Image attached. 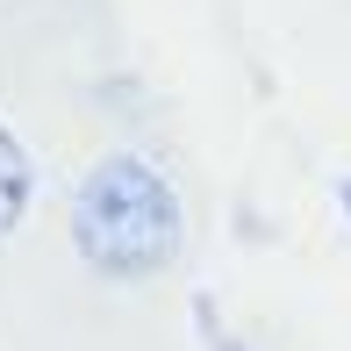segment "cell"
<instances>
[{
  "mask_svg": "<svg viewBox=\"0 0 351 351\" xmlns=\"http://www.w3.org/2000/svg\"><path fill=\"white\" fill-rule=\"evenodd\" d=\"M79 251L108 280H151L180 251V194L143 158H108L79 186Z\"/></svg>",
  "mask_w": 351,
  "mask_h": 351,
  "instance_id": "cell-1",
  "label": "cell"
},
{
  "mask_svg": "<svg viewBox=\"0 0 351 351\" xmlns=\"http://www.w3.org/2000/svg\"><path fill=\"white\" fill-rule=\"evenodd\" d=\"M29 194H36V172H29V151L0 130V237L29 215Z\"/></svg>",
  "mask_w": 351,
  "mask_h": 351,
  "instance_id": "cell-2",
  "label": "cell"
}]
</instances>
